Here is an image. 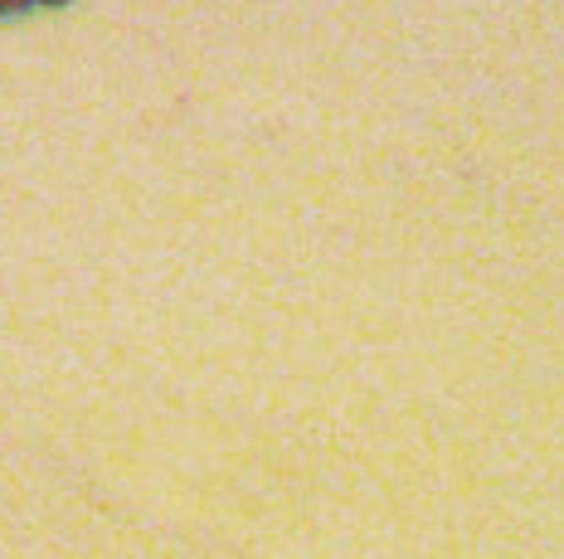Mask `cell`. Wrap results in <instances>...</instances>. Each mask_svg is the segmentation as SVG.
Instances as JSON below:
<instances>
[{"instance_id": "2", "label": "cell", "mask_w": 564, "mask_h": 559, "mask_svg": "<svg viewBox=\"0 0 564 559\" xmlns=\"http://www.w3.org/2000/svg\"><path fill=\"white\" fill-rule=\"evenodd\" d=\"M44 6H68V0H44Z\"/></svg>"}, {"instance_id": "1", "label": "cell", "mask_w": 564, "mask_h": 559, "mask_svg": "<svg viewBox=\"0 0 564 559\" xmlns=\"http://www.w3.org/2000/svg\"><path fill=\"white\" fill-rule=\"evenodd\" d=\"M34 6H44V0H0V20L25 15V10H34Z\"/></svg>"}]
</instances>
